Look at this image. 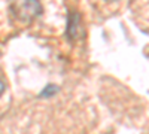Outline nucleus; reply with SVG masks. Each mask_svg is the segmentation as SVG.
Wrapping results in <instances>:
<instances>
[{"mask_svg": "<svg viewBox=\"0 0 149 134\" xmlns=\"http://www.w3.org/2000/svg\"><path fill=\"white\" fill-rule=\"evenodd\" d=\"M8 6L14 18L24 24L31 22L43 12L39 0H8Z\"/></svg>", "mask_w": 149, "mask_h": 134, "instance_id": "1", "label": "nucleus"}, {"mask_svg": "<svg viewBox=\"0 0 149 134\" xmlns=\"http://www.w3.org/2000/svg\"><path fill=\"white\" fill-rule=\"evenodd\" d=\"M79 14L76 12H70L69 14V22H67V37L70 40L73 39H78V36L82 34V28H81V22H79Z\"/></svg>", "mask_w": 149, "mask_h": 134, "instance_id": "2", "label": "nucleus"}, {"mask_svg": "<svg viewBox=\"0 0 149 134\" xmlns=\"http://www.w3.org/2000/svg\"><path fill=\"white\" fill-rule=\"evenodd\" d=\"M3 92H5V83H3V81H0V97H2Z\"/></svg>", "mask_w": 149, "mask_h": 134, "instance_id": "3", "label": "nucleus"}, {"mask_svg": "<svg viewBox=\"0 0 149 134\" xmlns=\"http://www.w3.org/2000/svg\"><path fill=\"white\" fill-rule=\"evenodd\" d=\"M109 2H110V0H109Z\"/></svg>", "mask_w": 149, "mask_h": 134, "instance_id": "4", "label": "nucleus"}]
</instances>
